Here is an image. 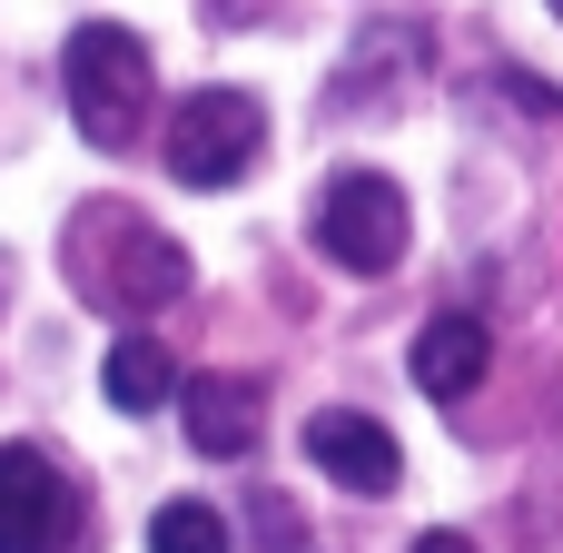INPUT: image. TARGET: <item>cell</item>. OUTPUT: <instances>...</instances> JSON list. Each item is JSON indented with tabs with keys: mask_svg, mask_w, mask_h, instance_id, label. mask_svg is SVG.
I'll list each match as a JSON object with an SVG mask.
<instances>
[{
	"mask_svg": "<svg viewBox=\"0 0 563 553\" xmlns=\"http://www.w3.org/2000/svg\"><path fill=\"white\" fill-rule=\"evenodd\" d=\"M59 257H69V287L89 307H109V317H148V307H168L188 287V247L168 228H148L129 198H89L69 218V247Z\"/></svg>",
	"mask_w": 563,
	"mask_h": 553,
	"instance_id": "6da1fadb",
	"label": "cell"
},
{
	"mask_svg": "<svg viewBox=\"0 0 563 553\" xmlns=\"http://www.w3.org/2000/svg\"><path fill=\"white\" fill-rule=\"evenodd\" d=\"M59 89H69V119L89 148H139L148 139V109H158V69H148V40L129 20H79L69 49H59Z\"/></svg>",
	"mask_w": 563,
	"mask_h": 553,
	"instance_id": "7a4b0ae2",
	"label": "cell"
},
{
	"mask_svg": "<svg viewBox=\"0 0 563 553\" xmlns=\"http://www.w3.org/2000/svg\"><path fill=\"white\" fill-rule=\"evenodd\" d=\"M307 237H317L327 267L386 277V267L406 257V237H416V208H406V188H396L386 168H336V178L307 198Z\"/></svg>",
	"mask_w": 563,
	"mask_h": 553,
	"instance_id": "3957f363",
	"label": "cell"
},
{
	"mask_svg": "<svg viewBox=\"0 0 563 553\" xmlns=\"http://www.w3.org/2000/svg\"><path fill=\"white\" fill-rule=\"evenodd\" d=\"M168 178L178 188H238L257 158H267V109L247 89H188L168 109Z\"/></svg>",
	"mask_w": 563,
	"mask_h": 553,
	"instance_id": "277c9868",
	"label": "cell"
},
{
	"mask_svg": "<svg viewBox=\"0 0 563 553\" xmlns=\"http://www.w3.org/2000/svg\"><path fill=\"white\" fill-rule=\"evenodd\" d=\"M79 544V485L40 445H0V553H69Z\"/></svg>",
	"mask_w": 563,
	"mask_h": 553,
	"instance_id": "5b68a950",
	"label": "cell"
},
{
	"mask_svg": "<svg viewBox=\"0 0 563 553\" xmlns=\"http://www.w3.org/2000/svg\"><path fill=\"white\" fill-rule=\"evenodd\" d=\"M307 465H317L327 485H346V495H396V485H406L396 435H386L376 416H356V406H317V416H307Z\"/></svg>",
	"mask_w": 563,
	"mask_h": 553,
	"instance_id": "8992f818",
	"label": "cell"
},
{
	"mask_svg": "<svg viewBox=\"0 0 563 553\" xmlns=\"http://www.w3.org/2000/svg\"><path fill=\"white\" fill-rule=\"evenodd\" d=\"M178 425L208 465H238L257 445V386L247 376H178Z\"/></svg>",
	"mask_w": 563,
	"mask_h": 553,
	"instance_id": "52a82bcc",
	"label": "cell"
},
{
	"mask_svg": "<svg viewBox=\"0 0 563 553\" xmlns=\"http://www.w3.org/2000/svg\"><path fill=\"white\" fill-rule=\"evenodd\" d=\"M485 366H495V336H485V317H435V327L416 336V386H426L435 406L475 396V386H485Z\"/></svg>",
	"mask_w": 563,
	"mask_h": 553,
	"instance_id": "ba28073f",
	"label": "cell"
},
{
	"mask_svg": "<svg viewBox=\"0 0 563 553\" xmlns=\"http://www.w3.org/2000/svg\"><path fill=\"white\" fill-rule=\"evenodd\" d=\"M168 386H178V366H168V346H158L148 327H129V336L109 346V366H99V396H109L119 416H158Z\"/></svg>",
	"mask_w": 563,
	"mask_h": 553,
	"instance_id": "9c48e42d",
	"label": "cell"
},
{
	"mask_svg": "<svg viewBox=\"0 0 563 553\" xmlns=\"http://www.w3.org/2000/svg\"><path fill=\"white\" fill-rule=\"evenodd\" d=\"M148 553H238V534H228V515H218V505L178 495V505H158V515H148Z\"/></svg>",
	"mask_w": 563,
	"mask_h": 553,
	"instance_id": "30bf717a",
	"label": "cell"
},
{
	"mask_svg": "<svg viewBox=\"0 0 563 553\" xmlns=\"http://www.w3.org/2000/svg\"><path fill=\"white\" fill-rule=\"evenodd\" d=\"M257 544H267V553H297V505H287V495H257Z\"/></svg>",
	"mask_w": 563,
	"mask_h": 553,
	"instance_id": "8fae6325",
	"label": "cell"
},
{
	"mask_svg": "<svg viewBox=\"0 0 563 553\" xmlns=\"http://www.w3.org/2000/svg\"><path fill=\"white\" fill-rule=\"evenodd\" d=\"M406 553H475V534H455V524H435V534H416Z\"/></svg>",
	"mask_w": 563,
	"mask_h": 553,
	"instance_id": "7c38bea8",
	"label": "cell"
},
{
	"mask_svg": "<svg viewBox=\"0 0 563 553\" xmlns=\"http://www.w3.org/2000/svg\"><path fill=\"white\" fill-rule=\"evenodd\" d=\"M0 297H10V277H0Z\"/></svg>",
	"mask_w": 563,
	"mask_h": 553,
	"instance_id": "4fadbf2b",
	"label": "cell"
},
{
	"mask_svg": "<svg viewBox=\"0 0 563 553\" xmlns=\"http://www.w3.org/2000/svg\"><path fill=\"white\" fill-rule=\"evenodd\" d=\"M554 20H563V0H554Z\"/></svg>",
	"mask_w": 563,
	"mask_h": 553,
	"instance_id": "5bb4252c",
	"label": "cell"
}]
</instances>
